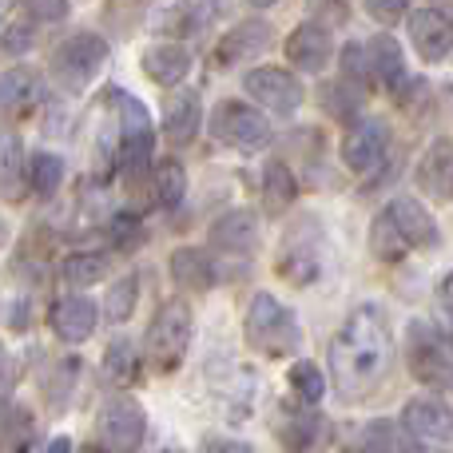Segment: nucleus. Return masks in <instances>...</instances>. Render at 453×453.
Listing matches in <instances>:
<instances>
[{
	"instance_id": "obj_39",
	"label": "nucleus",
	"mask_w": 453,
	"mask_h": 453,
	"mask_svg": "<svg viewBox=\"0 0 453 453\" xmlns=\"http://www.w3.org/2000/svg\"><path fill=\"white\" fill-rule=\"evenodd\" d=\"M342 80H346V84H354V88H362L370 80V56H366V48H362V44H346V52H342Z\"/></svg>"
},
{
	"instance_id": "obj_38",
	"label": "nucleus",
	"mask_w": 453,
	"mask_h": 453,
	"mask_svg": "<svg viewBox=\"0 0 453 453\" xmlns=\"http://www.w3.org/2000/svg\"><path fill=\"white\" fill-rule=\"evenodd\" d=\"M36 28H40V24L32 20V16H20V20H12L4 28V36H0V52H8V56L32 52V48H36Z\"/></svg>"
},
{
	"instance_id": "obj_6",
	"label": "nucleus",
	"mask_w": 453,
	"mask_h": 453,
	"mask_svg": "<svg viewBox=\"0 0 453 453\" xmlns=\"http://www.w3.org/2000/svg\"><path fill=\"white\" fill-rule=\"evenodd\" d=\"M211 135L223 148L234 151H263L271 143V124L263 111H255L242 100H223L211 111Z\"/></svg>"
},
{
	"instance_id": "obj_16",
	"label": "nucleus",
	"mask_w": 453,
	"mask_h": 453,
	"mask_svg": "<svg viewBox=\"0 0 453 453\" xmlns=\"http://www.w3.org/2000/svg\"><path fill=\"white\" fill-rule=\"evenodd\" d=\"M414 183L422 188V196L438 203L453 199V140H434L426 148V156L414 167Z\"/></svg>"
},
{
	"instance_id": "obj_30",
	"label": "nucleus",
	"mask_w": 453,
	"mask_h": 453,
	"mask_svg": "<svg viewBox=\"0 0 453 453\" xmlns=\"http://www.w3.org/2000/svg\"><path fill=\"white\" fill-rule=\"evenodd\" d=\"M140 378V358H135V346L127 338H116L104 354V382L111 386H132Z\"/></svg>"
},
{
	"instance_id": "obj_15",
	"label": "nucleus",
	"mask_w": 453,
	"mask_h": 453,
	"mask_svg": "<svg viewBox=\"0 0 453 453\" xmlns=\"http://www.w3.org/2000/svg\"><path fill=\"white\" fill-rule=\"evenodd\" d=\"M330 56H334V40H330V32L322 28V24L306 20L287 36V60L295 64L298 72L319 76V72L330 64Z\"/></svg>"
},
{
	"instance_id": "obj_42",
	"label": "nucleus",
	"mask_w": 453,
	"mask_h": 453,
	"mask_svg": "<svg viewBox=\"0 0 453 453\" xmlns=\"http://www.w3.org/2000/svg\"><path fill=\"white\" fill-rule=\"evenodd\" d=\"M406 8H410V0H366L370 20H378V24H398L406 16Z\"/></svg>"
},
{
	"instance_id": "obj_19",
	"label": "nucleus",
	"mask_w": 453,
	"mask_h": 453,
	"mask_svg": "<svg viewBox=\"0 0 453 453\" xmlns=\"http://www.w3.org/2000/svg\"><path fill=\"white\" fill-rule=\"evenodd\" d=\"M203 127V100H199L196 88H180V96L167 100V111H164V135L172 143H191Z\"/></svg>"
},
{
	"instance_id": "obj_9",
	"label": "nucleus",
	"mask_w": 453,
	"mask_h": 453,
	"mask_svg": "<svg viewBox=\"0 0 453 453\" xmlns=\"http://www.w3.org/2000/svg\"><path fill=\"white\" fill-rule=\"evenodd\" d=\"M242 88H247V96L258 104V108L274 111V116H295L298 108H303V80H295L287 68H274V64H266V68H250L247 76H242Z\"/></svg>"
},
{
	"instance_id": "obj_28",
	"label": "nucleus",
	"mask_w": 453,
	"mask_h": 453,
	"mask_svg": "<svg viewBox=\"0 0 453 453\" xmlns=\"http://www.w3.org/2000/svg\"><path fill=\"white\" fill-rule=\"evenodd\" d=\"M64 282L76 290H88L96 287V282L108 279V255H100V250H76V255L64 258Z\"/></svg>"
},
{
	"instance_id": "obj_8",
	"label": "nucleus",
	"mask_w": 453,
	"mask_h": 453,
	"mask_svg": "<svg viewBox=\"0 0 453 453\" xmlns=\"http://www.w3.org/2000/svg\"><path fill=\"white\" fill-rule=\"evenodd\" d=\"M96 430H100V441L108 449H140L148 441V414L135 398H108L96 414Z\"/></svg>"
},
{
	"instance_id": "obj_32",
	"label": "nucleus",
	"mask_w": 453,
	"mask_h": 453,
	"mask_svg": "<svg viewBox=\"0 0 453 453\" xmlns=\"http://www.w3.org/2000/svg\"><path fill=\"white\" fill-rule=\"evenodd\" d=\"M156 196L164 207H180L188 196V172H183L180 159H164L156 167Z\"/></svg>"
},
{
	"instance_id": "obj_18",
	"label": "nucleus",
	"mask_w": 453,
	"mask_h": 453,
	"mask_svg": "<svg viewBox=\"0 0 453 453\" xmlns=\"http://www.w3.org/2000/svg\"><path fill=\"white\" fill-rule=\"evenodd\" d=\"M44 100V76L28 64L20 68H8L0 76V111H12V116H28L36 104Z\"/></svg>"
},
{
	"instance_id": "obj_31",
	"label": "nucleus",
	"mask_w": 453,
	"mask_h": 453,
	"mask_svg": "<svg viewBox=\"0 0 453 453\" xmlns=\"http://www.w3.org/2000/svg\"><path fill=\"white\" fill-rule=\"evenodd\" d=\"M64 172H68L64 156H56V151H36V156H32V191L52 199L64 183Z\"/></svg>"
},
{
	"instance_id": "obj_20",
	"label": "nucleus",
	"mask_w": 453,
	"mask_h": 453,
	"mask_svg": "<svg viewBox=\"0 0 453 453\" xmlns=\"http://www.w3.org/2000/svg\"><path fill=\"white\" fill-rule=\"evenodd\" d=\"M32 188V164L24 159V148L12 132H0V196L8 203H20Z\"/></svg>"
},
{
	"instance_id": "obj_47",
	"label": "nucleus",
	"mask_w": 453,
	"mask_h": 453,
	"mask_svg": "<svg viewBox=\"0 0 453 453\" xmlns=\"http://www.w3.org/2000/svg\"><path fill=\"white\" fill-rule=\"evenodd\" d=\"M4 234H8V231H4V223H0V242H4Z\"/></svg>"
},
{
	"instance_id": "obj_5",
	"label": "nucleus",
	"mask_w": 453,
	"mask_h": 453,
	"mask_svg": "<svg viewBox=\"0 0 453 453\" xmlns=\"http://www.w3.org/2000/svg\"><path fill=\"white\" fill-rule=\"evenodd\" d=\"M406 362L410 374L430 390H453V342L430 322H410L406 330Z\"/></svg>"
},
{
	"instance_id": "obj_36",
	"label": "nucleus",
	"mask_w": 453,
	"mask_h": 453,
	"mask_svg": "<svg viewBox=\"0 0 453 453\" xmlns=\"http://www.w3.org/2000/svg\"><path fill=\"white\" fill-rule=\"evenodd\" d=\"M28 434H32L28 410L0 402V446H28Z\"/></svg>"
},
{
	"instance_id": "obj_35",
	"label": "nucleus",
	"mask_w": 453,
	"mask_h": 453,
	"mask_svg": "<svg viewBox=\"0 0 453 453\" xmlns=\"http://www.w3.org/2000/svg\"><path fill=\"white\" fill-rule=\"evenodd\" d=\"M402 446H422V441H414L406 430H398L386 418H378V422H370L362 430V449H402Z\"/></svg>"
},
{
	"instance_id": "obj_12",
	"label": "nucleus",
	"mask_w": 453,
	"mask_h": 453,
	"mask_svg": "<svg viewBox=\"0 0 453 453\" xmlns=\"http://www.w3.org/2000/svg\"><path fill=\"white\" fill-rule=\"evenodd\" d=\"M386 148H390V127L382 119H358L342 140V164L354 175H366L386 159Z\"/></svg>"
},
{
	"instance_id": "obj_1",
	"label": "nucleus",
	"mask_w": 453,
	"mask_h": 453,
	"mask_svg": "<svg viewBox=\"0 0 453 453\" xmlns=\"http://www.w3.org/2000/svg\"><path fill=\"white\" fill-rule=\"evenodd\" d=\"M394 366L390 319L378 303H362L330 342V382L346 402H362L382 386Z\"/></svg>"
},
{
	"instance_id": "obj_13",
	"label": "nucleus",
	"mask_w": 453,
	"mask_h": 453,
	"mask_svg": "<svg viewBox=\"0 0 453 453\" xmlns=\"http://www.w3.org/2000/svg\"><path fill=\"white\" fill-rule=\"evenodd\" d=\"M410 40L426 64H441L453 52V16L441 8L410 12Z\"/></svg>"
},
{
	"instance_id": "obj_24",
	"label": "nucleus",
	"mask_w": 453,
	"mask_h": 453,
	"mask_svg": "<svg viewBox=\"0 0 453 453\" xmlns=\"http://www.w3.org/2000/svg\"><path fill=\"white\" fill-rule=\"evenodd\" d=\"M366 56H370V76H374L386 92H398V88L406 84V56H402L394 36H374L366 44Z\"/></svg>"
},
{
	"instance_id": "obj_4",
	"label": "nucleus",
	"mask_w": 453,
	"mask_h": 453,
	"mask_svg": "<svg viewBox=\"0 0 453 453\" xmlns=\"http://www.w3.org/2000/svg\"><path fill=\"white\" fill-rule=\"evenodd\" d=\"M108 60V40L100 32H72L52 48V84L68 96H80Z\"/></svg>"
},
{
	"instance_id": "obj_33",
	"label": "nucleus",
	"mask_w": 453,
	"mask_h": 453,
	"mask_svg": "<svg viewBox=\"0 0 453 453\" xmlns=\"http://www.w3.org/2000/svg\"><path fill=\"white\" fill-rule=\"evenodd\" d=\"M287 382H290V390H295V398L306 402V406H314V402L326 394V378H322V370L314 366V362H295V366L287 370Z\"/></svg>"
},
{
	"instance_id": "obj_10",
	"label": "nucleus",
	"mask_w": 453,
	"mask_h": 453,
	"mask_svg": "<svg viewBox=\"0 0 453 453\" xmlns=\"http://www.w3.org/2000/svg\"><path fill=\"white\" fill-rule=\"evenodd\" d=\"M322 234L319 226H314V234L306 239V223L290 226L287 231V242H282L279 250V274L290 282V287H311V282H319L322 274Z\"/></svg>"
},
{
	"instance_id": "obj_27",
	"label": "nucleus",
	"mask_w": 453,
	"mask_h": 453,
	"mask_svg": "<svg viewBox=\"0 0 453 453\" xmlns=\"http://www.w3.org/2000/svg\"><path fill=\"white\" fill-rule=\"evenodd\" d=\"M295 199H298V183H295V175H290V167L282 164V159L266 164V172H263V207L271 215H282L287 207H295Z\"/></svg>"
},
{
	"instance_id": "obj_34",
	"label": "nucleus",
	"mask_w": 453,
	"mask_h": 453,
	"mask_svg": "<svg viewBox=\"0 0 453 453\" xmlns=\"http://www.w3.org/2000/svg\"><path fill=\"white\" fill-rule=\"evenodd\" d=\"M135 303H140V279H135V274H124V279L111 287V295H108V322L111 326H119V322L132 319Z\"/></svg>"
},
{
	"instance_id": "obj_17",
	"label": "nucleus",
	"mask_w": 453,
	"mask_h": 453,
	"mask_svg": "<svg viewBox=\"0 0 453 453\" xmlns=\"http://www.w3.org/2000/svg\"><path fill=\"white\" fill-rule=\"evenodd\" d=\"M100 326V306L92 303L88 295H68L52 306V330L60 342H88Z\"/></svg>"
},
{
	"instance_id": "obj_14",
	"label": "nucleus",
	"mask_w": 453,
	"mask_h": 453,
	"mask_svg": "<svg viewBox=\"0 0 453 453\" xmlns=\"http://www.w3.org/2000/svg\"><path fill=\"white\" fill-rule=\"evenodd\" d=\"M211 247L223 250V255H234V258H250L258 250V215L239 207V211H226L223 219L211 223Z\"/></svg>"
},
{
	"instance_id": "obj_21",
	"label": "nucleus",
	"mask_w": 453,
	"mask_h": 453,
	"mask_svg": "<svg viewBox=\"0 0 453 453\" xmlns=\"http://www.w3.org/2000/svg\"><path fill=\"white\" fill-rule=\"evenodd\" d=\"M386 211H390V219L398 223V231L406 234L410 247H438V239H441V234H438V223H434V215L426 211L418 199L402 196V199H394Z\"/></svg>"
},
{
	"instance_id": "obj_44",
	"label": "nucleus",
	"mask_w": 453,
	"mask_h": 453,
	"mask_svg": "<svg viewBox=\"0 0 453 453\" xmlns=\"http://www.w3.org/2000/svg\"><path fill=\"white\" fill-rule=\"evenodd\" d=\"M12 382H16V366H12V358H8V350L0 346V402L12 394Z\"/></svg>"
},
{
	"instance_id": "obj_26",
	"label": "nucleus",
	"mask_w": 453,
	"mask_h": 453,
	"mask_svg": "<svg viewBox=\"0 0 453 453\" xmlns=\"http://www.w3.org/2000/svg\"><path fill=\"white\" fill-rule=\"evenodd\" d=\"M207 8L203 0H167L164 8L156 12V20H151V28L156 32H167V36H191V32L203 24Z\"/></svg>"
},
{
	"instance_id": "obj_23",
	"label": "nucleus",
	"mask_w": 453,
	"mask_h": 453,
	"mask_svg": "<svg viewBox=\"0 0 453 453\" xmlns=\"http://www.w3.org/2000/svg\"><path fill=\"white\" fill-rule=\"evenodd\" d=\"M172 279L188 290H211L219 282V266L207 250L199 247H180L172 250Z\"/></svg>"
},
{
	"instance_id": "obj_43",
	"label": "nucleus",
	"mask_w": 453,
	"mask_h": 453,
	"mask_svg": "<svg viewBox=\"0 0 453 453\" xmlns=\"http://www.w3.org/2000/svg\"><path fill=\"white\" fill-rule=\"evenodd\" d=\"M111 239L124 250H132L135 242H140V219H135V215H116V219H111Z\"/></svg>"
},
{
	"instance_id": "obj_46",
	"label": "nucleus",
	"mask_w": 453,
	"mask_h": 453,
	"mask_svg": "<svg viewBox=\"0 0 453 453\" xmlns=\"http://www.w3.org/2000/svg\"><path fill=\"white\" fill-rule=\"evenodd\" d=\"M250 4H255V8H271L274 0H250Z\"/></svg>"
},
{
	"instance_id": "obj_25",
	"label": "nucleus",
	"mask_w": 453,
	"mask_h": 453,
	"mask_svg": "<svg viewBox=\"0 0 453 453\" xmlns=\"http://www.w3.org/2000/svg\"><path fill=\"white\" fill-rule=\"evenodd\" d=\"M143 72H148V80H156V84L164 88H175L180 80H188L191 72V52L183 44H156L143 52Z\"/></svg>"
},
{
	"instance_id": "obj_29",
	"label": "nucleus",
	"mask_w": 453,
	"mask_h": 453,
	"mask_svg": "<svg viewBox=\"0 0 453 453\" xmlns=\"http://www.w3.org/2000/svg\"><path fill=\"white\" fill-rule=\"evenodd\" d=\"M370 250H374L382 263H402V258H406L410 242H406V234L398 231V223L390 219V211H382L374 219V226H370Z\"/></svg>"
},
{
	"instance_id": "obj_45",
	"label": "nucleus",
	"mask_w": 453,
	"mask_h": 453,
	"mask_svg": "<svg viewBox=\"0 0 453 453\" xmlns=\"http://www.w3.org/2000/svg\"><path fill=\"white\" fill-rule=\"evenodd\" d=\"M203 449H226V453H250V441H234V438H203Z\"/></svg>"
},
{
	"instance_id": "obj_2",
	"label": "nucleus",
	"mask_w": 453,
	"mask_h": 453,
	"mask_svg": "<svg viewBox=\"0 0 453 453\" xmlns=\"http://www.w3.org/2000/svg\"><path fill=\"white\" fill-rule=\"evenodd\" d=\"M191 334H196V314H191V306L180 303V298L164 303L156 311V319H151L148 334H143V358H148V366L156 370V374H172L183 362V354H188Z\"/></svg>"
},
{
	"instance_id": "obj_37",
	"label": "nucleus",
	"mask_w": 453,
	"mask_h": 453,
	"mask_svg": "<svg viewBox=\"0 0 453 453\" xmlns=\"http://www.w3.org/2000/svg\"><path fill=\"white\" fill-rule=\"evenodd\" d=\"M322 430H326V422H322V418L298 414V418H287V422H282V441H287L290 449H311L314 441L322 438Z\"/></svg>"
},
{
	"instance_id": "obj_7",
	"label": "nucleus",
	"mask_w": 453,
	"mask_h": 453,
	"mask_svg": "<svg viewBox=\"0 0 453 453\" xmlns=\"http://www.w3.org/2000/svg\"><path fill=\"white\" fill-rule=\"evenodd\" d=\"M119 104V143H116V164L119 167H143L156 151V127H151V116L135 96L116 92Z\"/></svg>"
},
{
	"instance_id": "obj_41",
	"label": "nucleus",
	"mask_w": 453,
	"mask_h": 453,
	"mask_svg": "<svg viewBox=\"0 0 453 453\" xmlns=\"http://www.w3.org/2000/svg\"><path fill=\"white\" fill-rule=\"evenodd\" d=\"M438 330L453 342V271L441 279V287H438Z\"/></svg>"
},
{
	"instance_id": "obj_11",
	"label": "nucleus",
	"mask_w": 453,
	"mask_h": 453,
	"mask_svg": "<svg viewBox=\"0 0 453 453\" xmlns=\"http://www.w3.org/2000/svg\"><path fill=\"white\" fill-rule=\"evenodd\" d=\"M402 430L422 446H449L453 441V410L441 398H414L402 410Z\"/></svg>"
},
{
	"instance_id": "obj_40",
	"label": "nucleus",
	"mask_w": 453,
	"mask_h": 453,
	"mask_svg": "<svg viewBox=\"0 0 453 453\" xmlns=\"http://www.w3.org/2000/svg\"><path fill=\"white\" fill-rule=\"evenodd\" d=\"M24 12L36 24H64L68 20V0H24Z\"/></svg>"
},
{
	"instance_id": "obj_3",
	"label": "nucleus",
	"mask_w": 453,
	"mask_h": 453,
	"mask_svg": "<svg viewBox=\"0 0 453 453\" xmlns=\"http://www.w3.org/2000/svg\"><path fill=\"white\" fill-rule=\"evenodd\" d=\"M242 326H247V342L255 346V350H263L266 358H287V354H295L298 342H303L295 314L274 295H266V290L250 298Z\"/></svg>"
},
{
	"instance_id": "obj_22",
	"label": "nucleus",
	"mask_w": 453,
	"mask_h": 453,
	"mask_svg": "<svg viewBox=\"0 0 453 453\" xmlns=\"http://www.w3.org/2000/svg\"><path fill=\"white\" fill-rule=\"evenodd\" d=\"M266 44H271V24L250 16V20L234 24V28L219 40V64H242V60L263 52Z\"/></svg>"
}]
</instances>
